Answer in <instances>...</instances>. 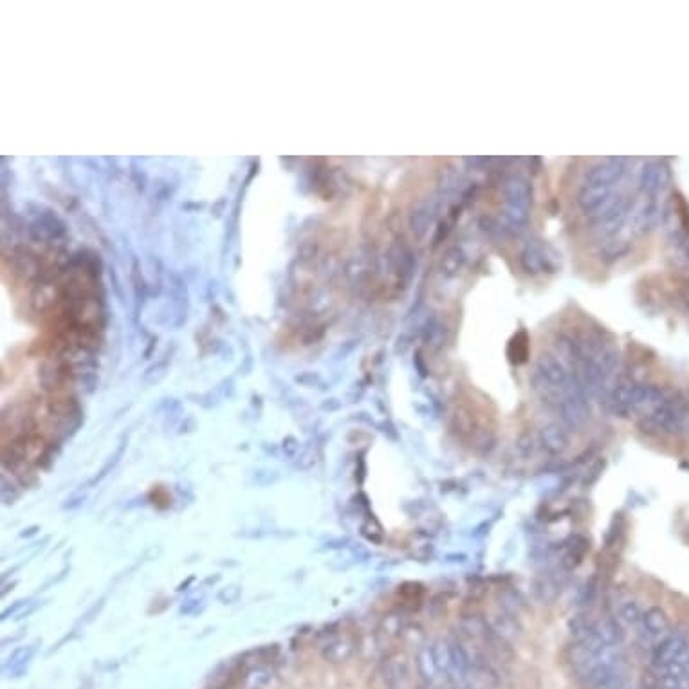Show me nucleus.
Instances as JSON below:
<instances>
[{
	"label": "nucleus",
	"instance_id": "nucleus-6",
	"mask_svg": "<svg viewBox=\"0 0 689 689\" xmlns=\"http://www.w3.org/2000/svg\"><path fill=\"white\" fill-rule=\"evenodd\" d=\"M536 374L540 377L551 383L556 388H567L570 384L569 374L565 370L563 363L560 357H554L551 354H541L536 363Z\"/></svg>",
	"mask_w": 689,
	"mask_h": 689
},
{
	"label": "nucleus",
	"instance_id": "nucleus-13",
	"mask_svg": "<svg viewBox=\"0 0 689 689\" xmlns=\"http://www.w3.org/2000/svg\"><path fill=\"white\" fill-rule=\"evenodd\" d=\"M460 628H462V632L469 639H480V641H486L491 634L489 621L477 614L466 615V617L460 621Z\"/></svg>",
	"mask_w": 689,
	"mask_h": 689
},
{
	"label": "nucleus",
	"instance_id": "nucleus-5",
	"mask_svg": "<svg viewBox=\"0 0 689 689\" xmlns=\"http://www.w3.org/2000/svg\"><path fill=\"white\" fill-rule=\"evenodd\" d=\"M641 628H643L644 637H648L650 641L657 644L661 639H664L670 634V617H668V614L661 606H650V608L644 610Z\"/></svg>",
	"mask_w": 689,
	"mask_h": 689
},
{
	"label": "nucleus",
	"instance_id": "nucleus-2",
	"mask_svg": "<svg viewBox=\"0 0 689 689\" xmlns=\"http://www.w3.org/2000/svg\"><path fill=\"white\" fill-rule=\"evenodd\" d=\"M689 653V639L688 635L680 632H670L664 639H661L657 644L652 648V664L653 668H664L671 662L679 661Z\"/></svg>",
	"mask_w": 689,
	"mask_h": 689
},
{
	"label": "nucleus",
	"instance_id": "nucleus-12",
	"mask_svg": "<svg viewBox=\"0 0 689 689\" xmlns=\"http://www.w3.org/2000/svg\"><path fill=\"white\" fill-rule=\"evenodd\" d=\"M621 173V161L610 159L592 168L588 176V186H608Z\"/></svg>",
	"mask_w": 689,
	"mask_h": 689
},
{
	"label": "nucleus",
	"instance_id": "nucleus-14",
	"mask_svg": "<svg viewBox=\"0 0 689 689\" xmlns=\"http://www.w3.org/2000/svg\"><path fill=\"white\" fill-rule=\"evenodd\" d=\"M643 614L644 610L641 608V605H639L635 599H628V601H625L619 606V610H617V621H619L623 626H637L641 625V621H643Z\"/></svg>",
	"mask_w": 689,
	"mask_h": 689
},
{
	"label": "nucleus",
	"instance_id": "nucleus-1",
	"mask_svg": "<svg viewBox=\"0 0 689 689\" xmlns=\"http://www.w3.org/2000/svg\"><path fill=\"white\" fill-rule=\"evenodd\" d=\"M412 682V662L406 653L395 652L384 657L370 680L372 689H408Z\"/></svg>",
	"mask_w": 689,
	"mask_h": 689
},
{
	"label": "nucleus",
	"instance_id": "nucleus-3",
	"mask_svg": "<svg viewBox=\"0 0 689 689\" xmlns=\"http://www.w3.org/2000/svg\"><path fill=\"white\" fill-rule=\"evenodd\" d=\"M587 689H625L628 684L625 666H596L581 677Z\"/></svg>",
	"mask_w": 689,
	"mask_h": 689
},
{
	"label": "nucleus",
	"instance_id": "nucleus-11",
	"mask_svg": "<svg viewBox=\"0 0 689 689\" xmlns=\"http://www.w3.org/2000/svg\"><path fill=\"white\" fill-rule=\"evenodd\" d=\"M354 652H356V643L350 637H339L325 644V648L321 650V655H323V659L327 662L343 664V662H347L354 655Z\"/></svg>",
	"mask_w": 689,
	"mask_h": 689
},
{
	"label": "nucleus",
	"instance_id": "nucleus-9",
	"mask_svg": "<svg viewBox=\"0 0 689 689\" xmlns=\"http://www.w3.org/2000/svg\"><path fill=\"white\" fill-rule=\"evenodd\" d=\"M563 556H561V567L565 570H576L579 565L583 563L585 556L590 551V543L585 536L576 534L570 536L569 540L563 543Z\"/></svg>",
	"mask_w": 689,
	"mask_h": 689
},
{
	"label": "nucleus",
	"instance_id": "nucleus-10",
	"mask_svg": "<svg viewBox=\"0 0 689 689\" xmlns=\"http://www.w3.org/2000/svg\"><path fill=\"white\" fill-rule=\"evenodd\" d=\"M594 632L597 637L601 639V643L605 646H621L623 639H625V632H623V625L614 617H601V619L594 621Z\"/></svg>",
	"mask_w": 689,
	"mask_h": 689
},
{
	"label": "nucleus",
	"instance_id": "nucleus-8",
	"mask_svg": "<svg viewBox=\"0 0 689 689\" xmlns=\"http://www.w3.org/2000/svg\"><path fill=\"white\" fill-rule=\"evenodd\" d=\"M487 621H489L491 632L505 643H514L522 635V626H520L516 615L509 614V612H498Z\"/></svg>",
	"mask_w": 689,
	"mask_h": 689
},
{
	"label": "nucleus",
	"instance_id": "nucleus-21",
	"mask_svg": "<svg viewBox=\"0 0 689 689\" xmlns=\"http://www.w3.org/2000/svg\"><path fill=\"white\" fill-rule=\"evenodd\" d=\"M637 689H641V688H637Z\"/></svg>",
	"mask_w": 689,
	"mask_h": 689
},
{
	"label": "nucleus",
	"instance_id": "nucleus-15",
	"mask_svg": "<svg viewBox=\"0 0 689 689\" xmlns=\"http://www.w3.org/2000/svg\"><path fill=\"white\" fill-rule=\"evenodd\" d=\"M271 673L265 668H256V670L249 671L245 677V689H264L267 686Z\"/></svg>",
	"mask_w": 689,
	"mask_h": 689
},
{
	"label": "nucleus",
	"instance_id": "nucleus-4",
	"mask_svg": "<svg viewBox=\"0 0 689 689\" xmlns=\"http://www.w3.org/2000/svg\"><path fill=\"white\" fill-rule=\"evenodd\" d=\"M415 668L417 673L421 675V679L424 680L426 684L431 686V688H439L440 684H444L446 679L440 673V668L435 661L433 655V648H431V643L422 644L421 648H417L415 653Z\"/></svg>",
	"mask_w": 689,
	"mask_h": 689
},
{
	"label": "nucleus",
	"instance_id": "nucleus-19",
	"mask_svg": "<svg viewBox=\"0 0 689 689\" xmlns=\"http://www.w3.org/2000/svg\"><path fill=\"white\" fill-rule=\"evenodd\" d=\"M403 634L404 637H406L408 643L415 644L417 648H421L422 644H426V634L421 626H408V628L403 630Z\"/></svg>",
	"mask_w": 689,
	"mask_h": 689
},
{
	"label": "nucleus",
	"instance_id": "nucleus-16",
	"mask_svg": "<svg viewBox=\"0 0 689 689\" xmlns=\"http://www.w3.org/2000/svg\"><path fill=\"white\" fill-rule=\"evenodd\" d=\"M453 428L455 431L460 435H473L475 433L473 415H469L466 410H458V412L453 415Z\"/></svg>",
	"mask_w": 689,
	"mask_h": 689
},
{
	"label": "nucleus",
	"instance_id": "nucleus-7",
	"mask_svg": "<svg viewBox=\"0 0 689 689\" xmlns=\"http://www.w3.org/2000/svg\"><path fill=\"white\" fill-rule=\"evenodd\" d=\"M540 444L549 455H563L569 449V431L563 424H547L540 431Z\"/></svg>",
	"mask_w": 689,
	"mask_h": 689
},
{
	"label": "nucleus",
	"instance_id": "nucleus-18",
	"mask_svg": "<svg viewBox=\"0 0 689 689\" xmlns=\"http://www.w3.org/2000/svg\"><path fill=\"white\" fill-rule=\"evenodd\" d=\"M509 356L511 361H514V363H523V361L527 359V343L520 341V338H514L511 341Z\"/></svg>",
	"mask_w": 689,
	"mask_h": 689
},
{
	"label": "nucleus",
	"instance_id": "nucleus-17",
	"mask_svg": "<svg viewBox=\"0 0 689 689\" xmlns=\"http://www.w3.org/2000/svg\"><path fill=\"white\" fill-rule=\"evenodd\" d=\"M536 594L541 601L552 603L558 597V588L552 583L551 579H540L536 583Z\"/></svg>",
	"mask_w": 689,
	"mask_h": 689
},
{
	"label": "nucleus",
	"instance_id": "nucleus-20",
	"mask_svg": "<svg viewBox=\"0 0 689 689\" xmlns=\"http://www.w3.org/2000/svg\"><path fill=\"white\" fill-rule=\"evenodd\" d=\"M518 449L523 455H531L534 451V444H532V437L529 435H523L518 440Z\"/></svg>",
	"mask_w": 689,
	"mask_h": 689
}]
</instances>
